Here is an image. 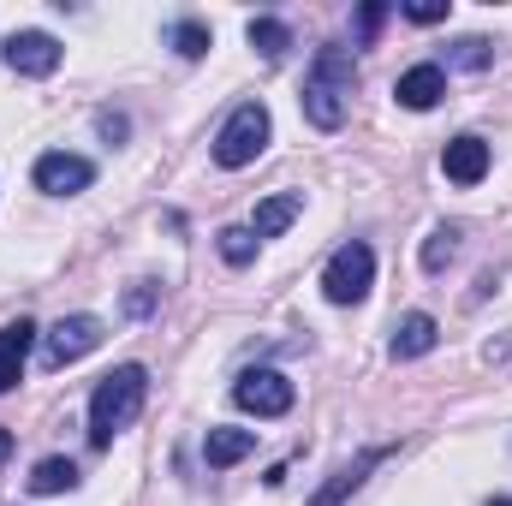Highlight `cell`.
I'll return each mask as SVG.
<instances>
[{"label":"cell","instance_id":"6da1fadb","mask_svg":"<svg viewBox=\"0 0 512 506\" xmlns=\"http://www.w3.org/2000/svg\"><path fill=\"white\" fill-rule=\"evenodd\" d=\"M352 90H358V60H352V48H340V42H328V48H316V60H310V72H304V120L316 131H340L346 126V114H352Z\"/></svg>","mask_w":512,"mask_h":506},{"label":"cell","instance_id":"7a4b0ae2","mask_svg":"<svg viewBox=\"0 0 512 506\" xmlns=\"http://www.w3.org/2000/svg\"><path fill=\"white\" fill-rule=\"evenodd\" d=\"M143 399H149V370L143 364L108 370L96 381V393H90V447H114V435H126L137 423Z\"/></svg>","mask_w":512,"mask_h":506},{"label":"cell","instance_id":"3957f363","mask_svg":"<svg viewBox=\"0 0 512 506\" xmlns=\"http://www.w3.org/2000/svg\"><path fill=\"white\" fill-rule=\"evenodd\" d=\"M268 137H274V120H268V108H262V102H239V108L221 120L215 143H209V155H215V167L239 173V167H251L256 155L268 149Z\"/></svg>","mask_w":512,"mask_h":506},{"label":"cell","instance_id":"277c9868","mask_svg":"<svg viewBox=\"0 0 512 506\" xmlns=\"http://www.w3.org/2000/svg\"><path fill=\"white\" fill-rule=\"evenodd\" d=\"M370 286H376V251H370L364 239H346L340 251L328 256V268H322L328 304H364Z\"/></svg>","mask_w":512,"mask_h":506},{"label":"cell","instance_id":"5b68a950","mask_svg":"<svg viewBox=\"0 0 512 506\" xmlns=\"http://www.w3.org/2000/svg\"><path fill=\"white\" fill-rule=\"evenodd\" d=\"M30 179H36V191H48V197H78V191L96 185V161L78 155V149H48V155H36Z\"/></svg>","mask_w":512,"mask_h":506},{"label":"cell","instance_id":"8992f818","mask_svg":"<svg viewBox=\"0 0 512 506\" xmlns=\"http://www.w3.org/2000/svg\"><path fill=\"white\" fill-rule=\"evenodd\" d=\"M96 346H102V316H90V310H78V316H60V322L42 334V358H48L54 370H66V364L90 358Z\"/></svg>","mask_w":512,"mask_h":506},{"label":"cell","instance_id":"52a82bcc","mask_svg":"<svg viewBox=\"0 0 512 506\" xmlns=\"http://www.w3.org/2000/svg\"><path fill=\"white\" fill-rule=\"evenodd\" d=\"M292 399H298V387L280 370H239V381H233V405L251 417H286Z\"/></svg>","mask_w":512,"mask_h":506},{"label":"cell","instance_id":"ba28073f","mask_svg":"<svg viewBox=\"0 0 512 506\" xmlns=\"http://www.w3.org/2000/svg\"><path fill=\"white\" fill-rule=\"evenodd\" d=\"M393 453H399L393 441H382V447H364V453H352V459H346V465H340V471H334V477H328V483H322V489H316V495H310L304 506H346L352 495H358V489H364V483H370V471H382Z\"/></svg>","mask_w":512,"mask_h":506},{"label":"cell","instance_id":"9c48e42d","mask_svg":"<svg viewBox=\"0 0 512 506\" xmlns=\"http://www.w3.org/2000/svg\"><path fill=\"white\" fill-rule=\"evenodd\" d=\"M0 54H6V66H12L18 78H48L66 48H60L48 30H12V36L0 42Z\"/></svg>","mask_w":512,"mask_h":506},{"label":"cell","instance_id":"30bf717a","mask_svg":"<svg viewBox=\"0 0 512 506\" xmlns=\"http://www.w3.org/2000/svg\"><path fill=\"white\" fill-rule=\"evenodd\" d=\"M441 96H447V66H435V60L405 66V72H399V84H393V102H399V108H411V114H429Z\"/></svg>","mask_w":512,"mask_h":506},{"label":"cell","instance_id":"8fae6325","mask_svg":"<svg viewBox=\"0 0 512 506\" xmlns=\"http://www.w3.org/2000/svg\"><path fill=\"white\" fill-rule=\"evenodd\" d=\"M441 173H447L453 185H483V179H489V143H483L477 131H459V137L441 149Z\"/></svg>","mask_w":512,"mask_h":506},{"label":"cell","instance_id":"7c38bea8","mask_svg":"<svg viewBox=\"0 0 512 506\" xmlns=\"http://www.w3.org/2000/svg\"><path fill=\"white\" fill-rule=\"evenodd\" d=\"M435 340H441V322H435L429 310H411V316H399V322H393L387 352H393V364H411V358H429V352H435Z\"/></svg>","mask_w":512,"mask_h":506},{"label":"cell","instance_id":"4fadbf2b","mask_svg":"<svg viewBox=\"0 0 512 506\" xmlns=\"http://www.w3.org/2000/svg\"><path fill=\"white\" fill-rule=\"evenodd\" d=\"M298 215H304V191H274V197H262V203L251 209V221H245V227H251L256 245H262V239H280Z\"/></svg>","mask_w":512,"mask_h":506},{"label":"cell","instance_id":"5bb4252c","mask_svg":"<svg viewBox=\"0 0 512 506\" xmlns=\"http://www.w3.org/2000/svg\"><path fill=\"white\" fill-rule=\"evenodd\" d=\"M251 453H256V429L215 423V429L203 435V465H209V471H227V465H239V459H251Z\"/></svg>","mask_w":512,"mask_h":506},{"label":"cell","instance_id":"9a60e30c","mask_svg":"<svg viewBox=\"0 0 512 506\" xmlns=\"http://www.w3.org/2000/svg\"><path fill=\"white\" fill-rule=\"evenodd\" d=\"M30 346H36V322H24V316H18V322H6V328H0V393H6V387H18Z\"/></svg>","mask_w":512,"mask_h":506},{"label":"cell","instance_id":"2e32d148","mask_svg":"<svg viewBox=\"0 0 512 506\" xmlns=\"http://www.w3.org/2000/svg\"><path fill=\"white\" fill-rule=\"evenodd\" d=\"M72 489H78V465H72V459H60V453L36 459V471H30V495H72Z\"/></svg>","mask_w":512,"mask_h":506},{"label":"cell","instance_id":"e0dca14e","mask_svg":"<svg viewBox=\"0 0 512 506\" xmlns=\"http://www.w3.org/2000/svg\"><path fill=\"white\" fill-rule=\"evenodd\" d=\"M245 36H251V48L262 54V60H280V54L292 48V30H286L280 18H251V24H245Z\"/></svg>","mask_w":512,"mask_h":506},{"label":"cell","instance_id":"ac0fdd59","mask_svg":"<svg viewBox=\"0 0 512 506\" xmlns=\"http://www.w3.org/2000/svg\"><path fill=\"white\" fill-rule=\"evenodd\" d=\"M167 42L185 54V60H203L209 48H215V36H209V24H197V18H179V24H167Z\"/></svg>","mask_w":512,"mask_h":506},{"label":"cell","instance_id":"d6986e66","mask_svg":"<svg viewBox=\"0 0 512 506\" xmlns=\"http://www.w3.org/2000/svg\"><path fill=\"white\" fill-rule=\"evenodd\" d=\"M453 256H459V227H435V233L423 239V256H417V262H423V274H441Z\"/></svg>","mask_w":512,"mask_h":506},{"label":"cell","instance_id":"ffe728a7","mask_svg":"<svg viewBox=\"0 0 512 506\" xmlns=\"http://www.w3.org/2000/svg\"><path fill=\"white\" fill-rule=\"evenodd\" d=\"M221 256H227L233 268H245V262L256 256V233L251 227H221Z\"/></svg>","mask_w":512,"mask_h":506},{"label":"cell","instance_id":"44dd1931","mask_svg":"<svg viewBox=\"0 0 512 506\" xmlns=\"http://www.w3.org/2000/svg\"><path fill=\"white\" fill-rule=\"evenodd\" d=\"M453 66H471V72H483L489 60H495V42H483V36H465V42H453V54H447Z\"/></svg>","mask_w":512,"mask_h":506},{"label":"cell","instance_id":"7402d4cb","mask_svg":"<svg viewBox=\"0 0 512 506\" xmlns=\"http://www.w3.org/2000/svg\"><path fill=\"white\" fill-rule=\"evenodd\" d=\"M155 298H161V286H149V280H137L126 292V316H149L155 310Z\"/></svg>","mask_w":512,"mask_h":506},{"label":"cell","instance_id":"603a6c76","mask_svg":"<svg viewBox=\"0 0 512 506\" xmlns=\"http://www.w3.org/2000/svg\"><path fill=\"white\" fill-rule=\"evenodd\" d=\"M411 24H441L447 18V0H411V6H399Z\"/></svg>","mask_w":512,"mask_h":506},{"label":"cell","instance_id":"cb8c5ba5","mask_svg":"<svg viewBox=\"0 0 512 506\" xmlns=\"http://www.w3.org/2000/svg\"><path fill=\"white\" fill-rule=\"evenodd\" d=\"M387 18V6H364V12H358V30H364V36H376V24H382Z\"/></svg>","mask_w":512,"mask_h":506},{"label":"cell","instance_id":"d4e9b609","mask_svg":"<svg viewBox=\"0 0 512 506\" xmlns=\"http://www.w3.org/2000/svg\"><path fill=\"white\" fill-rule=\"evenodd\" d=\"M12 459V429H0V465Z\"/></svg>","mask_w":512,"mask_h":506},{"label":"cell","instance_id":"484cf974","mask_svg":"<svg viewBox=\"0 0 512 506\" xmlns=\"http://www.w3.org/2000/svg\"><path fill=\"white\" fill-rule=\"evenodd\" d=\"M489 506H512V501H489Z\"/></svg>","mask_w":512,"mask_h":506}]
</instances>
